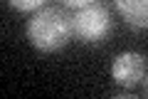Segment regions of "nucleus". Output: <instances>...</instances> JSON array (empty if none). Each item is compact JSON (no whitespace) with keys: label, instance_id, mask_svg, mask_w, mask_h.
I'll return each mask as SVG.
<instances>
[{"label":"nucleus","instance_id":"4","mask_svg":"<svg viewBox=\"0 0 148 99\" xmlns=\"http://www.w3.org/2000/svg\"><path fill=\"white\" fill-rule=\"evenodd\" d=\"M116 10L131 27H148V0H114Z\"/></svg>","mask_w":148,"mask_h":99},{"label":"nucleus","instance_id":"6","mask_svg":"<svg viewBox=\"0 0 148 99\" xmlns=\"http://www.w3.org/2000/svg\"><path fill=\"white\" fill-rule=\"evenodd\" d=\"M64 5L67 8H74V10H77V8H84V5H91V3H96V0H62Z\"/></svg>","mask_w":148,"mask_h":99},{"label":"nucleus","instance_id":"2","mask_svg":"<svg viewBox=\"0 0 148 99\" xmlns=\"http://www.w3.org/2000/svg\"><path fill=\"white\" fill-rule=\"evenodd\" d=\"M72 32L84 45H96L111 32V12L101 3L77 8L72 15Z\"/></svg>","mask_w":148,"mask_h":99},{"label":"nucleus","instance_id":"3","mask_svg":"<svg viewBox=\"0 0 148 99\" xmlns=\"http://www.w3.org/2000/svg\"><path fill=\"white\" fill-rule=\"evenodd\" d=\"M111 77L126 89L136 87L146 77V57L141 52H121L111 64Z\"/></svg>","mask_w":148,"mask_h":99},{"label":"nucleus","instance_id":"1","mask_svg":"<svg viewBox=\"0 0 148 99\" xmlns=\"http://www.w3.org/2000/svg\"><path fill=\"white\" fill-rule=\"evenodd\" d=\"M27 37L30 42L42 50V52H54L62 50L69 42V37H74L72 32V15L62 10L57 5H45L40 10H35V15L27 22Z\"/></svg>","mask_w":148,"mask_h":99},{"label":"nucleus","instance_id":"7","mask_svg":"<svg viewBox=\"0 0 148 99\" xmlns=\"http://www.w3.org/2000/svg\"><path fill=\"white\" fill-rule=\"evenodd\" d=\"M143 94H146V97H148V74H146V77H143Z\"/></svg>","mask_w":148,"mask_h":99},{"label":"nucleus","instance_id":"5","mask_svg":"<svg viewBox=\"0 0 148 99\" xmlns=\"http://www.w3.org/2000/svg\"><path fill=\"white\" fill-rule=\"evenodd\" d=\"M12 8H17V10H25V12H30V10H40V8H45V3L47 0H8Z\"/></svg>","mask_w":148,"mask_h":99}]
</instances>
